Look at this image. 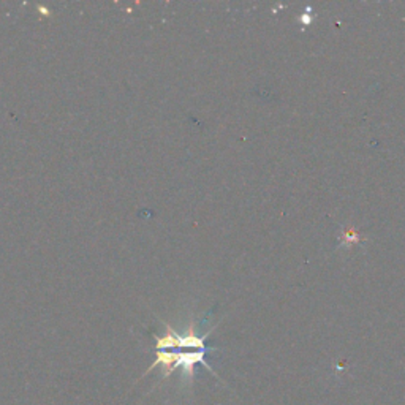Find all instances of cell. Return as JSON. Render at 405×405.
Instances as JSON below:
<instances>
[{
    "label": "cell",
    "instance_id": "1",
    "mask_svg": "<svg viewBox=\"0 0 405 405\" xmlns=\"http://www.w3.org/2000/svg\"><path fill=\"white\" fill-rule=\"evenodd\" d=\"M163 334H154L155 360L152 366L143 374V377L149 375L154 369L160 367V380H165L170 375H173L176 370H181V380L184 385L185 383L192 385L195 377L194 369L195 366L201 365L218 379L216 370L206 361V355L214 350L206 345V339L214 331V328H209L200 333L198 331L200 328H198L195 320H192L184 329H176L174 326L167 323V321H163Z\"/></svg>",
    "mask_w": 405,
    "mask_h": 405
}]
</instances>
